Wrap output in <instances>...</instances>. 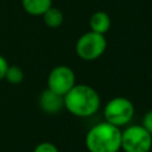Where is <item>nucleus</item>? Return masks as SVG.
<instances>
[{"label":"nucleus","mask_w":152,"mask_h":152,"mask_svg":"<svg viewBox=\"0 0 152 152\" xmlns=\"http://www.w3.org/2000/svg\"><path fill=\"white\" fill-rule=\"evenodd\" d=\"M63 100L66 110L80 118L91 116L99 110L101 103L97 91L87 84H75Z\"/></svg>","instance_id":"nucleus-1"},{"label":"nucleus","mask_w":152,"mask_h":152,"mask_svg":"<svg viewBox=\"0 0 152 152\" xmlns=\"http://www.w3.org/2000/svg\"><path fill=\"white\" fill-rule=\"evenodd\" d=\"M89 152H119L121 150V129L107 121L93 126L86 135Z\"/></svg>","instance_id":"nucleus-2"},{"label":"nucleus","mask_w":152,"mask_h":152,"mask_svg":"<svg viewBox=\"0 0 152 152\" xmlns=\"http://www.w3.org/2000/svg\"><path fill=\"white\" fill-rule=\"evenodd\" d=\"M152 134L141 125H132L121 131V150L124 152H150Z\"/></svg>","instance_id":"nucleus-3"},{"label":"nucleus","mask_w":152,"mask_h":152,"mask_svg":"<svg viewBox=\"0 0 152 152\" xmlns=\"http://www.w3.org/2000/svg\"><path fill=\"white\" fill-rule=\"evenodd\" d=\"M134 115V106L127 97L118 96L109 100L103 108L104 120L116 127L127 125Z\"/></svg>","instance_id":"nucleus-4"},{"label":"nucleus","mask_w":152,"mask_h":152,"mask_svg":"<svg viewBox=\"0 0 152 152\" xmlns=\"http://www.w3.org/2000/svg\"><path fill=\"white\" fill-rule=\"evenodd\" d=\"M107 48L104 34L89 31L82 34L76 42V53L83 61H95L100 58Z\"/></svg>","instance_id":"nucleus-5"},{"label":"nucleus","mask_w":152,"mask_h":152,"mask_svg":"<svg viewBox=\"0 0 152 152\" xmlns=\"http://www.w3.org/2000/svg\"><path fill=\"white\" fill-rule=\"evenodd\" d=\"M75 72L68 65L55 66L48 76V89L64 96L76 83Z\"/></svg>","instance_id":"nucleus-6"},{"label":"nucleus","mask_w":152,"mask_h":152,"mask_svg":"<svg viewBox=\"0 0 152 152\" xmlns=\"http://www.w3.org/2000/svg\"><path fill=\"white\" fill-rule=\"evenodd\" d=\"M39 104L45 113L55 114L64 107V100L62 95H58L50 89H46L42 93L39 97Z\"/></svg>","instance_id":"nucleus-7"},{"label":"nucleus","mask_w":152,"mask_h":152,"mask_svg":"<svg viewBox=\"0 0 152 152\" xmlns=\"http://www.w3.org/2000/svg\"><path fill=\"white\" fill-rule=\"evenodd\" d=\"M89 26L90 31L104 34L110 28V17L103 11H97L90 17Z\"/></svg>","instance_id":"nucleus-8"},{"label":"nucleus","mask_w":152,"mask_h":152,"mask_svg":"<svg viewBox=\"0 0 152 152\" xmlns=\"http://www.w3.org/2000/svg\"><path fill=\"white\" fill-rule=\"evenodd\" d=\"M25 12L31 15H43L50 7H52V0H21Z\"/></svg>","instance_id":"nucleus-9"},{"label":"nucleus","mask_w":152,"mask_h":152,"mask_svg":"<svg viewBox=\"0 0 152 152\" xmlns=\"http://www.w3.org/2000/svg\"><path fill=\"white\" fill-rule=\"evenodd\" d=\"M43 20L46 26L51 28H57L63 23V13L56 7H50L43 14Z\"/></svg>","instance_id":"nucleus-10"},{"label":"nucleus","mask_w":152,"mask_h":152,"mask_svg":"<svg viewBox=\"0 0 152 152\" xmlns=\"http://www.w3.org/2000/svg\"><path fill=\"white\" fill-rule=\"evenodd\" d=\"M5 78L12 84H19L24 80V71L18 65H8L5 74Z\"/></svg>","instance_id":"nucleus-11"},{"label":"nucleus","mask_w":152,"mask_h":152,"mask_svg":"<svg viewBox=\"0 0 152 152\" xmlns=\"http://www.w3.org/2000/svg\"><path fill=\"white\" fill-rule=\"evenodd\" d=\"M33 152H59V151H58V148H57V146L55 144L44 141V142L38 144L34 147Z\"/></svg>","instance_id":"nucleus-12"},{"label":"nucleus","mask_w":152,"mask_h":152,"mask_svg":"<svg viewBox=\"0 0 152 152\" xmlns=\"http://www.w3.org/2000/svg\"><path fill=\"white\" fill-rule=\"evenodd\" d=\"M148 133H151L152 134V109L151 110H148L145 115H144V118H142V125H141Z\"/></svg>","instance_id":"nucleus-13"},{"label":"nucleus","mask_w":152,"mask_h":152,"mask_svg":"<svg viewBox=\"0 0 152 152\" xmlns=\"http://www.w3.org/2000/svg\"><path fill=\"white\" fill-rule=\"evenodd\" d=\"M7 68H8V63H7V61L5 59V57L0 56V81L5 78V74H6Z\"/></svg>","instance_id":"nucleus-14"}]
</instances>
